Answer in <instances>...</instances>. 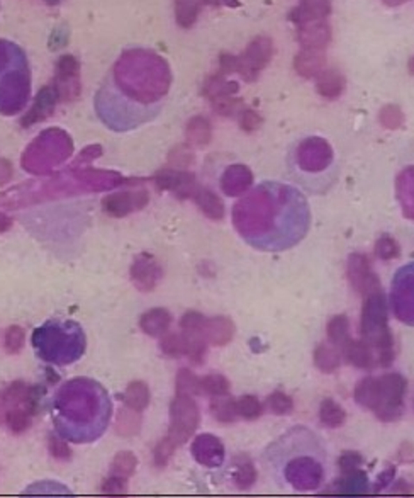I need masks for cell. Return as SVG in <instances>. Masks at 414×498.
I'll use <instances>...</instances> for the list:
<instances>
[{
    "mask_svg": "<svg viewBox=\"0 0 414 498\" xmlns=\"http://www.w3.org/2000/svg\"><path fill=\"white\" fill-rule=\"evenodd\" d=\"M406 380L399 374H387L381 380L367 378L357 386V403L375 410L379 419L390 422L399 419L404 407Z\"/></svg>",
    "mask_w": 414,
    "mask_h": 498,
    "instance_id": "1",
    "label": "cell"
},
{
    "mask_svg": "<svg viewBox=\"0 0 414 498\" xmlns=\"http://www.w3.org/2000/svg\"><path fill=\"white\" fill-rule=\"evenodd\" d=\"M170 415H172V426H170L168 435L165 439L179 447L189 441V437L199 426V408H197L196 401L191 398V395L177 393L172 408H170Z\"/></svg>",
    "mask_w": 414,
    "mask_h": 498,
    "instance_id": "2",
    "label": "cell"
},
{
    "mask_svg": "<svg viewBox=\"0 0 414 498\" xmlns=\"http://www.w3.org/2000/svg\"><path fill=\"white\" fill-rule=\"evenodd\" d=\"M161 277V269L154 257L141 254L131 265V279L139 291H152Z\"/></svg>",
    "mask_w": 414,
    "mask_h": 498,
    "instance_id": "3",
    "label": "cell"
},
{
    "mask_svg": "<svg viewBox=\"0 0 414 498\" xmlns=\"http://www.w3.org/2000/svg\"><path fill=\"white\" fill-rule=\"evenodd\" d=\"M146 203H148V194L145 191L118 192L104 199V211L114 218H122L133 211L141 210Z\"/></svg>",
    "mask_w": 414,
    "mask_h": 498,
    "instance_id": "4",
    "label": "cell"
},
{
    "mask_svg": "<svg viewBox=\"0 0 414 498\" xmlns=\"http://www.w3.org/2000/svg\"><path fill=\"white\" fill-rule=\"evenodd\" d=\"M343 357L347 362L357 366L362 369H372L377 361L374 359L372 345L365 341H348L345 345L342 347Z\"/></svg>",
    "mask_w": 414,
    "mask_h": 498,
    "instance_id": "5",
    "label": "cell"
},
{
    "mask_svg": "<svg viewBox=\"0 0 414 498\" xmlns=\"http://www.w3.org/2000/svg\"><path fill=\"white\" fill-rule=\"evenodd\" d=\"M202 334L212 345H224L233 339L234 325L230 318H224V316H216L211 320L206 318Z\"/></svg>",
    "mask_w": 414,
    "mask_h": 498,
    "instance_id": "6",
    "label": "cell"
},
{
    "mask_svg": "<svg viewBox=\"0 0 414 498\" xmlns=\"http://www.w3.org/2000/svg\"><path fill=\"white\" fill-rule=\"evenodd\" d=\"M331 13L330 0H303L297 9L290 13L289 19L294 22H311Z\"/></svg>",
    "mask_w": 414,
    "mask_h": 498,
    "instance_id": "7",
    "label": "cell"
},
{
    "mask_svg": "<svg viewBox=\"0 0 414 498\" xmlns=\"http://www.w3.org/2000/svg\"><path fill=\"white\" fill-rule=\"evenodd\" d=\"M170 323H172V315L164 308H153V310L146 311L139 320V327L150 337H160L168 330Z\"/></svg>",
    "mask_w": 414,
    "mask_h": 498,
    "instance_id": "8",
    "label": "cell"
},
{
    "mask_svg": "<svg viewBox=\"0 0 414 498\" xmlns=\"http://www.w3.org/2000/svg\"><path fill=\"white\" fill-rule=\"evenodd\" d=\"M324 65H326V56L319 49H305V52L299 53L296 56V61H294L296 72L305 79L318 75L324 68Z\"/></svg>",
    "mask_w": 414,
    "mask_h": 498,
    "instance_id": "9",
    "label": "cell"
},
{
    "mask_svg": "<svg viewBox=\"0 0 414 498\" xmlns=\"http://www.w3.org/2000/svg\"><path fill=\"white\" fill-rule=\"evenodd\" d=\"M299 41L305 49H321L330 41V28L328 24L303 26L299 29Z\"/></svg>",
    "mask_w": 414,
    "mask_h": 498,
    "instance_id": "10",
    "label": "cell"
},
{
    "mask_svg": "<svg viewBox=\"0 0 414 498\" xmlns=\"http://www.w3.org/2000/svg\"><path fill=\"white\" fill-rule=\"evenodd\" d=\"M122 401L127 408L136 412H143L150 403V389L143 381H133L131 384H127L125 395H122Z\"/></svg>",
    "mask_w": 414,
    "mask_h": 498,
    "instance_id": "11",
    "label": "cell"
},
{
    "mask_svg": "<svg viewBox=\"0 0 414 498\" xmlns=\"http://www.w3.org/2000/svg\"><path fill=\"white\" fill-rule=\"evenodd\" d=\"M345 91V79L340 72L326 70L318 79V92L326 99H336Z\"/></svg>",
    "mask_w": 414,
    "mask_h": 498,
    "instance_id": "12",
    "label": "cell"
},
{
    "mask_svg": "<svg viewBox=\"0 0 414 498\" xmlns=\"http://www.w3.org/2000/svg\"><path fill=\"white\" fill-rule=\"evenodd\" d=\"M193 198H196L200 210H202L211 219H221L224 216V206L221 199H219L218 196L212 194V192H209L207 189H200L199 192H196Z\"/></svg>",
    "mask_w": 414,
    "mask_h": 498,
    "instance_id": "13",
    "label": "cell"
},
{
    "mask_svg": "<svg viewBox=\"0 0 414 498\" xmlns=\"http://www.w3.org/2000/svg\"><path fill=\"white\" fill-rule=\"evenodd\" d=\"M319 419L326 427L336 428V427H342L343 423H345L347 413L338 403H336V401L324 400L319 408Z\"/></svg>",
    "mask_w": 414,
    "mask_h": 498,
    "instance_id": "14",
    "label": "cell"
},
{
    "mask_svg": "<svg viewBox=\"0 0 414 498\" xmlns=\"http://www.w3.org/2000/svg\"><path fill=\"white\" fill-rule=\"evenodd\" d=\"M230 381L221 376V374H209V376L200 380V389H202V393L211 396H218V398L226 396L228 393H230Z\"/></svg>",
    "mask_w": 414,
    "mask_h": 498,
    "instance_id": "15",
    "label": "cell"
},
{
    "mask_svg": "<svg viewBox=\"0 0 414 498\" xmlns=\"http://www.w3.org/2000/svg\"><path fill=\"white\" fill-rule=\"evenodd\" d=\"M136 465H138L136 456L129 453V451H122V453H119L114 458V461H112L111 473L116 474V476L126 478L127 480L129 476H133L134 469H136Z\"/></svg>",
    "mask_w": 414,
    "mask_h": 498,
    "instance_id": "16",
    "label": "cell"
},
{
    "mask_svg": "<svg viewBox=\"0 0 414 498\" xmlns=\"http://www.w3.org/2000/svg\"><path fill=\"white\" fill-rule=\"evenodd\" d=\"M236 412H238V417H241V419L257 420L263 413V405L257 396L246 395L236 400Z\"/></svg>",
    "mask_w": 414,
    "mask_h": 498,
    "instance_id": "17",
    "label": "cell"
},
{
    "mask_svg": "<svg viewBox=\"0 0 414 498\" xmlns=\"http://www.w3.org/2000/svg\"><path fill=\"white\" fill-rule=\"evenodd\" d=\"M177 393L179 395H200V378H197L192 371L182 369L177 376Z\"/></svg>",
    "mask_w": 414,
    "mask_h": 498,
    "instance_id": "18",
    "label": "cell"
},
{
    "mask_svg": "<svg viewBox=\"0 0 414 498\" xmlns=\"http://www.w3.org/2000/svg\"><path fill=\"white\" fill-rule=\"evenodd\" d=\"M316 366H318L321 371H324V373H331V371H335L340 366L338 350L326 345V343L319 345L318 350H316Z\"/></svg>",
    "mask_w": 414,
    "mask_h": 498,
    "instance_id": "19",
    "label": "cell"
},
{
    "mask_svg": "<svg viewBox=\"0 0 414 498\" xmlns=\"http://www.w3.org/2000/svg\"><path fill=\"white\" fill-rule=\"evenodd\" d=\"M6 422L14 434H22L31 426V413L26 408L13 407L7 412Z\"/></svg>",
    "mask_w": 414,
    "mask_h": 498,
    "instance_id": "20",
    "label": "cell"
},
{
    "mask_svg": "<svg viewBox=\"0 0 414 498\" xmlns=\"http://www.w3.org/2000/svg\"><path fill=\"white\" fill-rule=\"evenodd\" d=\"M136 410H131L125 405L122 412L119 413L118 419V432L125 437H129V435H134L139 430V417Z\"/></svg>",
    "mask_w": 414,
    "mask_h": 498,
    "instance_id": "21",
    "label": "cell"
},
{
    "mask_svg": "<svg viewBox=\"0 0 414 498\" xmlns=\"http://www.w3.org/2000/svg\"><path fill=\"white\" fill-rule=\"evenodd\" d=\"M212 415L219 420L221 423H231L234 422L238 412H236V400H216L211 405Z\"/></svg>",
    "mask_w": 414,
    "mask_h": 498,
    "instance_id": "22",
    "label": "cell"
},
{
    "mask_svg": "<svg viewBox=\"0 0 414 498\" xmlns=\"http://www.w3.org/2000/svg\"><path fill=\"white\" fill-rule=\"evenodd\" d=\"M328 335H330L331 342L335 345L343 347L345 343L350 341L348 337V320L347 316H335V318L330 322V327H328Z\"/></svg>",
    "mask_w": 414,
    "mask_h": 498,
    "instance_id": "23",
    "label": "cell"
},
{
    "mask_svg": "<svg viewBox=\"0 0 414 498\" xmlns=\"http://www.w3.org/2000/svg\"><path fill=\"white\" fill-rule=\"evenodd\" d=\"M161 350L165 356L168 357H180L185 356V341L182 334H168L161 339L160 342Z\"/></svg>",
    "mask_w": 414,
    "mask_h": 498,
    "instance_id": "24",
    "label": "cell"
},
{
    "mask_svg": "<svg viewBox=\"0 0 414 498\" xmlns=\"http://www.w3.org/2000/svg\"><path fill=\"white\" fill-rule=\"evenodd\" d=\"M26 341V332L22 327L13 325L7 328L6 332V341H3V345H6V350L9 354H17L19 350L24 347Z\"/></svg>",
    "mask_w": 414,
    "mask_h": 498,
    "instance_id": "25",
    "label": "cell"
},
{
    "mask_svg": "<svg viewBox=\"0 0 414 498\" xmlns=\"http://www.w3.org/2000/svg\"><path fill=\"white\" fill-rule=\"evenodd\" d=\"M211 138V131H209V125L206 119L196 118L192 119L191 126H189V140L193 145H206Z\"/></svg>",
    "mask_w": 414,
    "mask_h": 498,
    "instance_id": "26",
    "label": "cell"
},
{
    "mask_svg": "<svg viewBox=\"0 0 414 498\" xmlns=\"http://www.w3.org/2000/svg\"><path fill=\"white\" fill-rule=\"evenodd\" d=\"M266 405H269L270 412L276 413V415H287V413L294 410L292 398L282 391L272 393V395L269 396V400H266Z\"/></svg>",
    "mask_w": 414,
    "mask_h": 498,
    "instance_id": "27",
    "label": "cell"
},
{
    "mask_svg": "<svg viewBox=\"0 0 414 498\" xmlns=\"http://www.w3.org/2000/svg\"><path fill=\"white\" fill-rule=\"evenodd\" d=\"M381 123L385 126V128L390 130H396L399 128L402 125V121H404V116H402L401 109L396 106H385L384 109L381 111Z\"/></svg>",
    "mask_w": 414,
    "mask_h": 498,
    "instance_id": "28",
    "label": "cell"
},
{
    "mask_svg": "<svg viewBox=\"0 0 414 498\" xmlns=\"http://www.w3.org/2000/svg\"><path fill=\"white\" fill-rule=\"evenodd\" d=\"M255 480H257V471H255V468L250 465V462L243 465L234 474V483L241 490L250 488V486L255 483Z\"/></svg>",
    "mask_w": 414,
    "mask_h": 498,
    "instance_id": "29",
    "label": "cell"
},
{
    "mask_svg": "<svg viewBox=\"0 0 414 498\" xmlns=\"http://www.w3.org/2000/svg\"><path fill=\"white\" fill-rule=\"evenodd\" d=\"M126 478L116 476V474H111L102 485V493L104 495H125L126 493Z\"/></svg>",
    "mask_w": 414,
    "mask_h": 498,
    "instance_id": "30",
    "label": "cell"
},
{
    "mask_svg": "<svg viewBox=\"0 0 414 498\" xmlns=\"http://www.w3.org/2000/svg\"><path fill=\"white\" fill-rule=\"evenodd\" d=\"M206 318L197 311H187L180 320L182 330H193V332H202Z\"/></svg>",
    "mask_w": 414,
    "mask_h": 498,
    "instance_id": "31",
    "label": "cell"
},
{
    "mask_svg": "<svg viewBox=\"0 0 414 498\" xmlns=\"http://www.w3.org/2000/svg\"><path fill=\"white\" fill-rule=\"evenodd\" d=\"M399 245L390 237H382L381 240L377 242V254L382 258H394L399 256Z\"/></svg>",
    "mask_w": 414,
    "mask_h": 498,
    "instance_id": "32",
    "label": "cell"
},
{
    "mask_svg": "<svg viewBox=\"0 0 414 498\" xmlns=\"http://www.w3.org/2000/svg\"><path fill=\"white\" fill-rule=\"evenodd\" d=\"M175 449L177 447L173 446L168 439H164V441L158 444L157 449H154V462H157V466H165L166 462H168V459L172 458V454L175 453Z\"/></svg>",
    "mask_w": 414,
    "mask_h": 498,
    "instance_id": "33",
    "label": "cell"
},
{
    "mask_svg": "<svg viewBox=\"0 0 414 498\" xmlns=\"http://www.w3.org/2000/svg\"><path fill=\"white\" fill-rule=\"evenodd\" d=\"M49 451H51L53 458L60 459V461H67V459L72 458V451H70L67 444L60 441V439L53 437L51 441H49Z\"/></svg>",
    "mask_w": 414,
    "mask_h": 498,
    "instance_id": "34",
    "label": "cell"
},
{
    "mask_svg": "<svg viewBox=\"0 0 414 498\" xmlns=\"http://www.w3.org/2000/svg\"><path fill=\"white\" fill-rule=\"evenodd\" d=\"M262 118L255 111H246L241 118V128L245 131H255L260 126Z\"/></svg>",
    "mask_w": 414,
    "mask_h": 498,
    "instance_id": "35",
    "label": "cell"
},
{
    "mask_svg": "<svg viewBox=\"0 0 414 498\" xmlns=\"http://www.w3.org/2000/svg\"><path fill=\"white\" fill-rule=\"evenodd\" d=\"M360 462V458L355 454H345L342 459H340V468L345 474H351L355 473V469H357V465Z\"/></svg>",
    "mask_w": 414,
    "mask_h": 498,
    "instance_id": "36",
    "label": "cell"
},
{
    "mask_svg": "<svg viewBox=\"0 0 414 498\" xmlns=\"http://www.w3.org/2000/svg\"><path fill=\"white\" fill-rule=\"evenodd\" d=\"M10 226H13V221H10V218H7V216L0 215V233H2V231L9 230Z\"/></svg>",
    "mask_w": 414,
    "mask_h": 498,
    "instance_id": "37",
    "label": "cell"
},
{
    "mask_svg": "<svg viewBox=\"0 0 414 498\" xmlns=\"http://www.w3.org/2000/svg\"><path fill=\"white\" fill-rule=\"evenodd\" d=\"M402 2H406V0H384L385 6H399Z\"/></svg>",
    "mask_w": 414,
    "mask_h": 498,
    "instance_id": "38",
    "label": "cell"
},
{
    "mask_svg": "<svg viewBox=\"0 0 414 498\" xmlns=\"http://www.w3.org/2000/svg\"><path fill=\"white\" fill-rule=\"evenodd\" d=\"M409 72H411L414 75V56L411 58V60H409Z\"/></svg>",
    "mask_w": 414,
    "mask_h": 498,
    "instance_id": "39",
    "label": "cell"
}]
</instances>
